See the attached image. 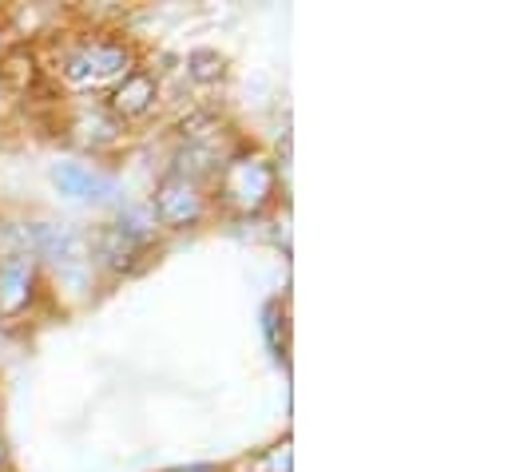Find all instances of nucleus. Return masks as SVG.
<instances>
[{"label":"nucleus","mask_w":512,"mask_h":472,"mask_svg":"<svg viewBox=\"0 0 512 472\" xmlns=\"http://www.w3.org/2000/svg\"><path fill=\"white\" fill-rule=\"evenodd\" d=\"M274 195V167L270 159H262L255 151L231 155L223 163V203L235 211H262Z\"/></svg>","instance_id":"1"},{"label":"nucleus","mask_w":512,"mask_h":472,"mask_svg":"<svg viewBox=\"0 0 512 472\" xmlns=\"http://www.w3.org/2000/svg\"><path fill=\"white\" fill-rule=\"evenodd\" d=\"M131 72V52L124 44H112V40H92L84 48H76L68 60H64V80L72 88H104V84H120Z\"/></svg>","instance_id":"2"},{"label":"nucleus","mask_w":512,"mask_h":472,"mask_svg":"<svg viewBox=\"0 0 512 472\" xmlns=\"http://www.w3.org/2000/svg\"><path fill=\"white\" fill-rule=\"evenodd\" d=\"M36 294V262L28 254L0 258V318H20Z\"/></svg>","instance_id":"3"},{"label":"nucleus","mask_w":512,"mask_h":472,"mask_svg":"<svg viewBox=\"0 0 512 472\" xmlns=\"http://www.w3.org/2000/svg\"><path fill=\"white\" fill-rule=\"evenodd\" d=\"M199 215H203V199H199L191 179L171 175V179L159 183V191H155V219L163 227H191V223H199Z\"/></svg>","instance_id":"4"},{"label":"nucleus","mask_w":512,"mask_h":472,"mask_svg":"<svg viewBox=\"0 0 512 472\" xmlns=\"http://www.w3.org/2000/svg\"><path fill=\"white\" fill-rule=\"evenodd\" d=\"M52 183H56L64 195H72V199H108V195L116 191L112 175H104V171H96V167H88V163H72V159L52 167Z\"/></svg>","instance_id":"5"},{"label":"nucleus","mask_w":512,"mask_h":472,"mask_svg":"<svg viewBox=\"0 0 512 472\" xmlns=\"http://www.w3.org/2000/svg\"><path fill=\"white\" fill-rule=\"evenodd\" d=\"M155 100H159L155 76H151V72H128V76L116 84V92H112V112L124 119H139L155 108Z\"/></svg>","instance_id":"6"},{"label":"nucleus","mask_w":512,"mask_h":472,"mask_svg":"<svg viewBox=\"0 0 512 472\" xmlns=\"http://www.w3.org/2000/svg\"><path fill=\"white\" fill-rule=\"evenodd\" d=\"M24 242H28L36 254H48V258H56V262H72V258H80V250H84V242H80V235H76L72 227H48V223L24 227Z\"/></svg>","instance_id":"7"},{"label":"nucleus","mask_w":512,"mask_h":472,"mask_svg":"<svg viewBox=\"0 0 512 472\" xmlns=\"http://www.w3.org/2000/svg\"><path fill=\"white\" fill-rule=\"evenodd\" d=\"M143 250H147V242H135V238L124 235L120 227L100 238V258H104L112 270H131L135 258H143Z\"/></svg>","instance_id":"8"},{"label":"nucleus","mask_w":512,"mask_h":472,"mask_svg":"<svg viewBox=\"0 0 512 472\" xmlns=\"http://www.w3.org/2000/svg\"><path fill=\"white\" fill-rule=\"evenodd\" d=\"M191 76L195 80H219L223 76V56L219 52H207V48H199V52H191Z\"/></svg>","instance_id":"9"},{"label":"nucleus","mask_w":512,"mask_h":472,"mask_svg":"<svg viewBox=\"0 0 512 472\" xmlns=\"http://www.w3.org/2000/svg\"><path fill=\"white\" fill-rule=\"evenodd\" d=\"M175 472H219L215 465H191V469H175Z\"/></svg>","instance_id":"10"},{"label":"nucleus","mask_w":512,"mask_h":472,"mask_svg":"<svg viewBox=\"0 0 512 472\" xmlns=\"http://www.w3.org/2000/svg\"><path fill=\"white\" fill-rule=\"evenodd\" d=\"M0 465H4V445H0Z\"/></svg>","instance_id":"11"}]
</instances>
